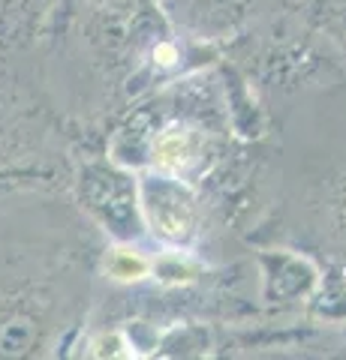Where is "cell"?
I'll use <instances>...</instances> for the list:
<instances>
[{
	"mask_svg": "<svg viewBox=\"0 0 346 360\" xmlns=\"http://www.w3.org/2000/svg\"><path fill=\"white\" fill-rule=\"evenodd\" d=\"M103 246L66 186H0V360L70 357Z\"/></svg>",
	"mask_w": 346,
	"mask_h": 360,
	"instance_id": "obj_2",
	"label": "cell"
},
{
	"mask_svg": "<svg viewBox=\"0 0 346 360\" xmlns=\"http://www.w3.org/2000/svg\"><path fill=\"white\" fill-rule=\"evenodd\" d=\"M220 60L181 37L154 0H54L39 45V82L75 150H103V129L130 103Z\"/></svg>",
	"mask_w": 346,
	"mask_h": 360,
	"instance_id": "obj_1",
	"label": "cell"
},
{
	"mask_svg": "<svg viewBox=\"0 0 346 360\" xmlns=\"http://www.w3.org/2000/svg\"><path fill=\"white\" fill-rule=\"evenodd\" d=\"M304 18L346 63V0H298Z\"/></svg>",
	"mask_w": 346,
	"mask_h": 360,
	"instance_id": "obj_9",
	"label": "cell"
},
{
	"mask_svg": "<svg viewBox=\"0 0 346 360\" xmlns=\"http://www.w3.org/2000/svg\"><path fill=\"white\" fill-rule=\"evenodd\" d=\"M166 21L181 37L214 45H226L244 33L274 0H154Z\"/></svg>",
	"mask_w": 346,
	"mask_h": 360,
	"instance_id": "obj_7",
	"label": "cell"
},
{
	"mask_svg": "<svg viewBox=\"0 0 346 360\" xmlns=\"http://www.w3.org/2000/svg\"><path fill=\"white\" fill-rule=\"evenodd\" d=\"M220 58L247 78L265 105L307 90L346 87L343 58L314 30L298 0H274L247 30L220 45Z\"/></svg>",
	"mask_w": 346,
	"mask_h": 360,
	"instance_id": "obj_3",
	"label": "cell"
},
{
	"mask_svg": "<svg viewBox=\"0 0 346 360\" xmlns=\"http://www.w3.org/2000/svg\"><path fill=\"white\" fill-rule=\"evenodd\" d=\"M139 177V207L144 222V240L157 250H178L202 255L220 243L211 210L202 193L169 174L142 168Z\"/></svg>",
	"mask_w": 346,
	"mask_h": 360,
	"instance_id": "obj_5",
	"label": "cell"
},
{
	"mask_svg": "<svg viewBox=\"0 0 346 360\" xmlns=\"http://www.w3.org/2000/svg\"><path fill=\"white\" fill-rule=\"evenodd\" d=\"M54 0H0V94H42L39 45Z\"/></svg>",
	"mask_w": 346,
	"mask_h": 360,
	"instance_id": "obj_6",
	"label": "cell"
},
{
	"mask_svg": "<svg viewBox=\"0 0 346 360\" xmlns=\"http://www.w3.org/2000/svg\"><path fill=\"white\" fill-rule=\"evenodd\" d=\"M66 193L85 219L111 243L144 240L139 207V177L103 150H75Z\"/></svg>",
	"mask_w": 346,
	"mask_h": 360,
	"instance_id": "obj_4",
	"label": "cell"
},
{
	"mask_svg": "<svg viewBox=\"0 0 346 360\" xmlns=\"http://www.w3.org/2000/svg\"><path fill=\"white\" fill-rule=\"evenodd\" d=\"M256 264L259 300L268 319H295L322 279L314 258L295 250H262L256 252Z\"/></svg>",
	"mask_w": 346,
	"mask_h": 360,
	"instance_id": "obj_8",
	"label": "cell"
}]
</instances>
